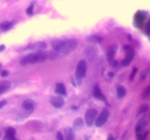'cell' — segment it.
I'll list each match as a JSON object with an SVG mask.
<instances>
[{
  "mask_svg": "<svg viewBox=\"0 0 150 140\" xmlns=\"http://www.w3.org/2000/svg\"><path fill=\"white\" fill-rule=\"evenodd\" d=\"M79 42L76 39H56L51 41L52 48L56 52L63 54H68L73 52L78 47Z\"/></svg>",
  "mask_w": 150,
  "mask_h": 140,
  "instance_id": "6da1fadb",
  "label": "cell"
},
{
  "mask_svg": "<svg viewBox=\"0 0 150 140\" xmlns=\"http://www.w3.org/2000/svg\"><path fill=\"white\" fill-rule=\"evenodd\" d=\"M47 55L42 50L38 51L35 53H31L23 57L20 61V64L23 66H26L30 64L42 63L45 61Z\"/></svg>",
  "mask_w": 150,
  "mask_h": 140,
  "instance_id": "7a4b0ae2",
  "label": "cell"
},
{
  "mask_svg": "<svg viewBox=\"0 0 150 140\" xmlns=\"http://www.w3.org/2000/svg\"><path fill=\"white\" fill-rule=\"evenodd\" d=\"M35 106H36V104L32 99H27L23 101L21 104V110L20 111L18 115L19 120H23L29 117L35 110Z\"/></svg>",
  "mask_w": 150,
  "mask_h": 140,
  "instance_id": "3957f363",
  "label": "cell"
},
{
  "mask_svg": "<svg viewBox=\"0 0 150 140\" xmlns=\"http://www.w3.org/2000/svg\"><path fill=\"white\" fill-rule=\"evenodd\" d=\"M86 61L81 60L79 62L76 71V80L79 85H81L82 80L86 76Z\"/></svg>",
  "mask_w": 150,
  "mask_h": 140,
  "instance_id": "277c9868",
  "label": "cell"
},
{
  "mask_svg": "<svg viewBox=\"0 0 150 140\" xmlns=\"http://www.w3.org/2000/svg\"><path fill=\"white\" fill-rule=\"evenodd\" d=\"M124 50L125 51V57L122 61L121 64L122 66H127L130 64V63L133 61V58L135 56V51L132 47L129 46V45H125L124 47Z\"/></svg>",
  "mask_w": 150,
  "mask_h": 140,
  "instance_id": "5b68a950",
  "label": "cell"
},
{
  "mask_svg": "<svg viewBox=\"0 0 150 140\" xmlns=\"http://www.w3.org/2000/svg\"><path fill=\"white\" fill-rule=\"evenodd\" d=\"M98 117V111L95 108H90L85 114V122L88 127H92Z\"/></svg>",
  "mask_w": 150,
  "mask_h": 140,
  "instance_id": "8992f818",
  "label": "cell"
},
{
  "mask_svg": "<svg viewBox=\"0 0 150 140\" xmlns=\"http://www.w3.org/2000/svg\"><path fill=\"white\" fill-rule=\"evenodd\" d=\"M47 44L43 41H39V42H35V43H31L28 45L27 46L24 47L23 48V50H37L40 51L46 49Z\"/></svg>",
  "mask_w": 150,
  "mask_h": 140,
  "instance_id": "52a82bcc",
  "label": "cell"
},
{
  "mask_svg": "<svg viewBox=\"0 0 150 140\" xmlns=\"http://www.w3.org/2000/svg\"><path fill=\"white\" fill-rule=\"evenodd\" d=\"M108 116H109V111L107 109H104L102 111V112L100 114L98 118H96V119H95V124L96 125V127H98V128L102 127L106 123Z\"/></svg>",
  "mask_w": 150,
  "mask_h": 140,
  "instance_id": "ba28073f",
  "label": "cell"
},
{
  "mask_svg": "<svg viewBox=\"0 0 150 140\" xmlns=\"http://www.w3.org/2000/svg\"><path fill=\"white\" fill-rule=\"evenodd\" d=\"M116 51H117V48H116L114 45H111V46H109L107 48L106 50L107 59H108V61L109 62V64H111V66H116L117 64L115 58H115Z\"/></svg>",
  "mask_w": 150,
  "mask_h": 140,
  "instance_id": "9c48e42d",
  "label": "cell"
},
{
  "mask_svg": "<svg viewBox=\"0 0 150 140\" xmlns=\"http://www.w3.org/2000/svg\"><path fill=\"white\" fill-rule=\"evenodd\" d=\"M50 103L56 109H61L64 106V99L60 96H51L50 99Z\"/></svg>",
  "mask_w": 150,
  "mask_h": 140,
  "instance_id": "30bf717a",
  "label": "cell"
},
{
  "mask_svg": "<svg viewBox=\"0 0 150 140\" xmlns=\"http://www.w3.org/2000/svg\"><path fill=\"white\" fill-rule=\"evenodd\" d=\"M97 52H98V49L95 46L91 45V46H88L87 48H85L84 50V55L85 57L87 58L89 61L93 59L96 55Z\"/></svg>",
  "mask_w": 150,
  "mask_h": 140,
  "instance_id": "8fae6325",
  "label": "cell"
},
{
  "mask_svg": "<svg viewBox=\"0 0 150 140\" xmlns=\"http://www.w3.org/2000/svg\"><path fill=\"white\" fill-rule=\"evenodd\" d=\"M148 125V119L146 116H144L138 121L137 124L136 125V134H139L141 132H143L144 129Z\"/></svg>",
  "mask_w": 150,
  "mask_h": 140,
  "instance_id": "7c38bea8",
  "label": "cell"
},
{
  "mask_svg": "<svg viewBox=\"0 0 150 140\" xmlns=\"http://www.w3.org/2000/svg\"><path fill=\"white\" fill-rule=\"evenodd\" d=\"M93 96H95L96 99H100V100L103 101V102H105V103L107 105H108V101H107L106 97H105V95L103 93L102 90H100V87H99V85H96L94 87Z\"/></svg>",
  "mask_w": 150,
  "mask_h": 140,
  "instance_id": "4fadbf2b",
  "label": "cell"
},
{
  "mask_svg": "<svg viewBox=\"0 0 150 140\" xmlns=\"http://www.w3.org/2000/svg\"><path fill=\"white\" fill-rule=\"evenodd\" d=\"M64 136H65V139L67 140H73L76 139V133L74 129L70 127H67L64 130Z\"/></svg>",
  "mask_w": 150,
  "mask_h": 140,
  "instance_id": "5bb4252c",
  "label": "cell"
},
{
  "mask_svg": "<svg viewBox=\"0 0 150 140\" xmlns=\"http://www.w3.org/2000/svg\"><path fill=\"white\" fill-rule=\"evenodd\" d=\"M55 93L57 94L61 95V96H67V90H66V88L63 83H58L56 84L55 87Z\"/></svg>",
  "mask_w": 150,
  "mask_h": 140,
  "instance_id": "9a60e30c",
  "label": "cell"
},
{
  "mask_svg": "<svg viewBox=\"0 0 150 140\" xmlns=\"http://www.w3.org/2000/svg\"><path fill=\"white\" fill-rule=\"evenodd\" d=\"M83 125H84V123H83V119L81 118H78L73 122V128L75 131H79L83 128Z\"/></svg>",
  "mask_w": 150,
  "mask_h": 140,
  "instance_id": "2e32d148",
  "label": "cell"
},
{
  "mask_svg": "<svg viewBox=\"0 0 150 140\" xmlns=\"http://www.w3.org/2000/svg\"><path fill=\"white\" fill-rule=\"evenodd\" d=\"M4 139L8 140H14L16 139V130L12 127L7 128V131H6Z\"/></svg>",
  "mask_w": 150,
  "mask_h": 140,
  "instance_id": "e0dca14e",
  "label": "cell"
},
{
  "mask_svg": "<svg viewBox=\"0 0 150 140\" xmlns=\"http://www.w3.org/2000/svg\"><path fill=\"white\" fill-rule=\"evenodd\" d=\"M11 87V83L9 81L0 82V95L7 92Z\"/></svg>",
  "mask_w": 150,
  "mask_h": 140,
  "instance_id": "ac0fdd59",
  "label": "cell"
},
{
  "mask_svg": "<svg viewBox=\"0 0 150 140\" xmlns=\"http://www.w3.org/2000/svg\"><path fill=\"white\" fill-rule=\"evenodd\" d=\"M86 40L88 42H90L92 44H98L101 42L102 41V37L98 35H90L86 38Z\"/></svg>",
  "mask_w": 150,
  "mask_h": 140,
  "instance_id": "d6986e66",
  "label": "cell"
},
{
  "mask_svg": "<svg viewBox=\"0 0 150 140\" xmlns=\"http://www.w3.org/2000/svg\"><path fill=\"white\" fill-rule=\"evenodd\" d=\"M13 24L14 23L10 21L2 22V23H0V29L2 32H7V31L10 30V29H11L13 28Z\"/></svg>",
  "mask_w": 150,
  "mask_h": 140,
  "instance_id": "ffe728a7",
  "label": "cell"
},
{
  "mask_svg": "<svg viewBox=\"0 0 150 140\" xmlns=\"http://www.w3.org/2000/svg\"><path fill=\"white\" fill-rule=\"evenodd\" d=\"M127 90L126 88L122 85H118L117 88V96L119 98H123L126 95Z\"/></svg>",
  "mask_w": 150,
  "mask_h": 140,
  "instance_id": "44dd1931",
  "label": "cell"
},
{
  "mask_svg": "<svg viewBox=\"0 0 150 140\" xmlns=\"http://www.w3.org/2000/svg\"><path fill=\"white\" fill-rule=\"evenodd\" d=\"M150 96V85L147 86L146 88L144 90L143 93H142V98L143 99H146Z\"/></svg>",
  "mask_w": 150,
  "mask_h": 140,
  "instance_id": "7402d4cb",
  "label": "cell"
},
{
  "mask_svg": "<svg viewBox=\"0 0 150 140\" xmlns=\"http://www.w3.org/2000/svg\"><path fill=\"white\" fill-rule=\"evenodd\" d=\"M34 7H35V2L32 1L29 7L26 9V14L28 15H32L34 13Z\"/></svg>",
  "mask_w": 150,
  "mask_h": 140,
  "instance_id": "603a6c76",
  "label": "cell"
},
{
  "mask_svg": "<svg viewBox=\"0 0 150 140\" xmlns=\"http://www.w3.org/2000/svg\"><path fill=\"white\" fill-rule=\"evenodd\" d=\"M149 109V106H147L146 104H143L139 107V112H138V114H142L146 112V111H148Z\"/></svg>",
  "mask_w": 150,
  "mask_h": 140,
  "instance_id": "cb8c5ba5",
  "label": "cell"
},
{
  "mask_svg": "<svg viewBox=\"0 0 150 140\" xmlns=\"http://www.w3.org/2000/svg\"><path fill=\"white\" fill-rule=\"evenodd\" d=\"M148 71H148V69H144L143 71H142V73H141V74H140L141 80H144L146 79V76H147V74H148Z\"/></svg>",
  "mask_w": 150,
  "mask_h": 140,
  "instance_id": "d4e9b609",
  "label": "cell"
},
{
  "mask_svg": "<svg viewBox=\"0 0 150 140\" xmlns=\"http://www.w3.org/2000/svg\"><path fill=\"white\" fill-rule=\"evenodd\" d=\"M136 73H137V69L136 68H133V70H132V72L131 74H130V80H132L133 78L135 77V76H136Z\"/></svg>",
  "mask_w": 150,
  "mask_h": 140,
  "instance_id": "484cf974",
  "label": "cell"
},
{
  "mask_svg": "<svg viewBox=\"0 0 150 140\" xmlns=\"http://www.w3.org/2000/svg\"><path fill=\"white\" fill-rule=\"evenodd\" d=\"M8 74H9V71H7V70H2V71H1V73H0V75H1V77H7Z\"/></svg>",
  "mask_w": 150,
  "mask_h": 140,
  "instance_id": "4316f807",
  "label": "cell"
},
{
  "mask_svg": "<svg viewBox=\"0 0 150 140\" xmlns=\"http://www.w3.org/2000/svg\"><path fill=\"white\" fill-rule=\"evenodd\" d=\"M57 139L59 140H63L64 139V136H63V134H62L60 131H59V132L57 133Z\"/></svg>",
  "mask_w": 150,
  "mask_h": 140,
  "instance_id": "83f0119b",
  "label": "cell"
},
{
  "mask_svg": "<svg viewBox=\"0 0 150 140\" xmlns=\"http://www.w3.org/2000/svg\"><path fill=\"white\" fill-rule=\"evenodd\" d=\"M71 83H72V85H73V87L76 88L77 87V81H76V80L75 79V77H73V76H71Z\"/></svg>",
  "mask_w": 150,
  "mask_h": 140,
  "instance_id": "f1b7e54d",
  "label": "cell"
},
{
  "mask_svg": "<svg viewBox=\"0 0 150 140\" xmlns=\"http://www.w3.org/2000/svg\"><path fill=\"white\" fill-rule=\"evenodd\" d=\"M7 100H1V101H0V109H1L3 107H4V106H5V105L7 104Z\"/></svg>",
  "mask_w": 150,
  "mask_h": 140,
  "instance_id": "f546056e",
  "label": "cell"
},
{
  "mask_svg": "<svg viewBox=\"0 0 150 140\" xmlns=\"http://www.w3.org/2000/svg\"><path fill=\"white\" fill-rule=\"evenodd\" d=\"M146 32L147 33V34L150 36V20L148 21L147 24L146 26Z\"/></svg>",
  "mask_w": 150,
  "mask_h": 140,
  "instance_id": "4dcf8cb0",
  "label": "cell"
},
{
  "mask_svg": "<svg viewBox=\"0 0 150 140\" xmlns=\"http://www.w3.org/2000/svg\"><path fill=\"white\" fill-rule=\"evenodd\" d=\"M4 49H5V45H0V52H1L2 51H4Z\"/></svg>",
  "mask_w": 150,
  "mask_h": 140,
  "instance_id": "1f68e13d",
  "label": "cell"
},
{
  "mask_svg": "<svg viewBox=\"0 0 150 140\" xmlns=\"http://www.w3.org/2000/svg\"><path fill=\"white\" fill-rule=\"evenodd\" d=\"M114 73H113V72L108 73V77H114Z\"/></svg>",
  "mask_w": 150,
  "mask_h": 140,
  "instance_id": "d6a6232c",
  "label": "cell"
},
{
  "mask_svg": "<svg viewBox=\"0 0 150 140\" xmlns=\"http://www.w3.org/2000/svg\"><path fill=\"white\" fill-rule=\"evenodd\" d=\"M72 109H74V110H76V109H78V107H76V106H72Z\"/></svg>",
  "mask_w": 150,
  "mask_h": 140,
  "instance_id": "836d02e7",
  "label": "cell"
},
{
  "mask_svg": "<svg viewBox=\"0 0 150 140\" xmlns=\"http://www.w3.org/2000/svg\"><path fill=\"white\" fill-rule=\"evenodd\" d=\"M108 139H114V137H112V136H109L108 138Z\"/></svg>",
  "mask_w": 150,
  "mask_h": 140,
  "instance_id": "e575fe53",
  "label": "cell"
},
{
  "mask_svg": "<svg viewBox=\"0 0 150 140\" xmlns=\"http://www.w3.org/2000/svg\"><path fill=\"white\" fill-rule=\"evenodd\" d=\"M1 64H0V68H1Z\"/></svg>",
  "mask_w": 150,
  "mask_h": 140,
  "instance_id": "d590c367",
  "label": "cell"
}]
</instances>
